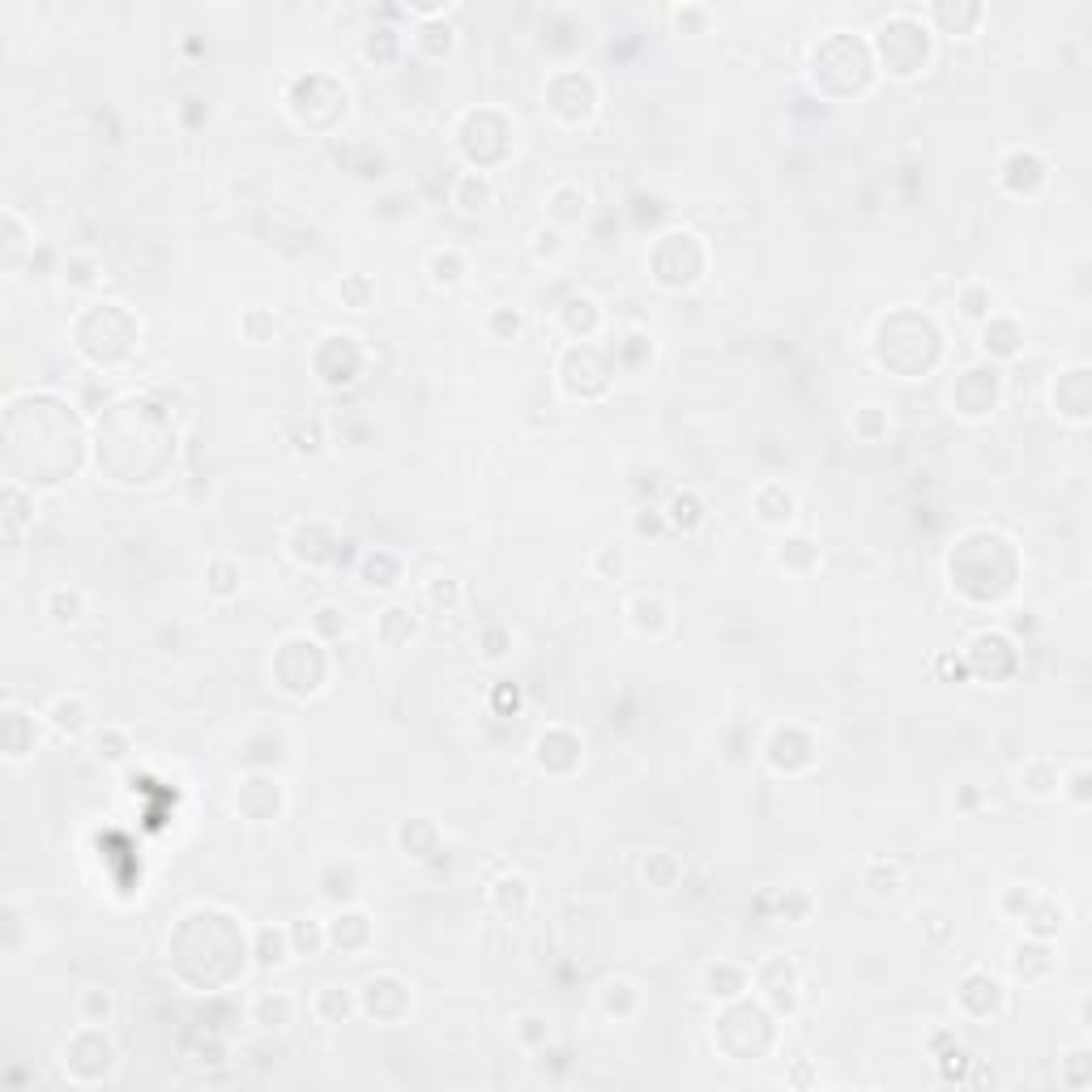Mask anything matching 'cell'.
Returning <instances> with one entry per match:
<instances>
[{"mask_svg":"<svg viewBox=\"0 0 1092 1092\" xmlns=\"http://www.w3.org/2000/svg\"><path fill=\"white\" fill-rule=\"evenodd\" d=\"M329 944V926H320L316 917H299V922L291 926V947L295 956H316L320 947Z\"/></svg>","mask_w":1092,"mask_h":1092,"instance_id":"obj_18","label":"cell"},{"mask_svg":"<svg viewBox=\"0 0 1092 1092\" xmlns=\"http://www.w3.org/2000/svg\"><path fill=\"white\" fill-rule=\"evenodd\" d=\"M427 606L457 610L462 606V585H457L453 576H432V581H427Z\"/></svg>","mask_w":1092,"mask_h":1092,"instance_id":"obj_25","label":"cell"},{"mask_svg":"<svg viewBox=\"0 0 1092 1092\" xmlns=\"http://www.w3.org/2000/svg\"><path fill=\"white\" fill-rule=\"evenodd\" d=\"M981 346H986L994 359L1020 355V350H1024V325H1020V320H1012V316L994 312L986 325H981Z\"/></svg>","mask_w":1092,"mask_h":1092,"instance_id":"obj_3","label":"cell"},{"mask_svg":"<svg viewBox=\"0 0 1092 1092\" xmlns=\"http://www.w3.org/2000/svg\"><path fill=\"white\" fill-rule=\"evenodd\" d=\"M376 631H380V640H384L389 649H401L405 640H414V631H419V619H414L410 606L393 602V606L376 619Z\"/></svg>","mask_w":1092,"mask_h":1092,"instance_id":"obj_11","label":"cell"},{"mask_svg":"<svg viewBox=\"0 0 1092 1092\" xmlns=\"http://www.w3.org/2000/svg\"><path fill=\"white\" fill-rule=\"evenodd\" d=\"M709 21H713V14L704 5H683V9H674V26L683 30V35H709Z\"/></svg>","mask_w":1092,"mask_h":1092,"instance_id":"obj_30","label":"cell"},{"mask_svg":"<svg viewBox=\"0 0 1092 1092\" xmlns=\"http://www.w3.org/2000/svg\"><path fill=\"white\" fill-rule=\"evenodd\" d=\"M777 563L786 567V572H811V567L819 563V546L811 538H786L777 551Z\"/></svg>","mask_w":1092,"mask_h":1092,"instance_id":"obj_15","label":"cell"},{"mask_svg":"<svg viewBox=\"0 0 1092 1092\" xmlns=\"http://www.w3.org/2000/svg\"><path fill=\"white\" fill-rule=\"evenodd\" d=\"M1020 926H1029L1033 939H1054L1058 930L1067 926V909H1063V901H1054V896H1037Z\"/></svg>","mask_w":1092,"mask_h":1092,"instance_id":"obj_10","label":"cell"},{"mask_svg":"<svg viewBox=\"0 0 1092 1092\" xmlns=\"http://www.w3.org/2000/svg\"><path fill=\"white\" fill-rule=\"evenodd\" d=\"M755 517L764 526H789L794 521V496L781 483H764L755 491Z\"/></svg>","mask_w":1092,"mask_h":1092,"instance_id":"obj_8","label":"cell"},{"mask_svg":"<svg viewBox=\"0 0 1092 1092\" xmlns=\"http://www.w3.org/2000/svg\"><path fill=\"white\" fill-rule=\"evenodd\" d=\"M627 619H631V627L640 631V636H653V640H661L670 631V606L661 602L658 594H636L627 602Z\"/></svg>","mask_w":1092,"mask_h":1092,"instance_id":"obj_2","label":"cell"},{"mask_svg":"<svg viewBox=\"0 0 1092 1092\" xmlns=\"http://www.w3.org/2000/svg\"><path fill=\"white\" fill-rule=\"evenodd\" d=\"M666 521L674 530H695L704 521V504L695 499V491H679V496L666 504Z\"/></svg>","mask_w":1092,"mask_h":1092,"instance_id":"obj_19","label":"cell"},{"mask_svg":"<svg viewBox=\"0 0 1092 1092\" xmlns=\"http://www.w3.org/2000/svg\"><path fill=\"white\" fill-rule=\"evenodd\" d=\"M43 615H48L56 627H73V624H78V619L85 615V597H81V589H73V585H56V589H48V594H43Z\"/></svg>","mask_w":1092,"mask_h":1092,"instance_id":"obj_7","label":"cell"},{"mask_svg":"<svg viewBox=\"0 0 1092 1092\" xmlns=\"http://www.w3.org/2000/svg\"><path fill=\"white\" fill-rule=\"evenodd\" d=\"M1033 901H1037L1033 887L1012 883V887H1003V896H999V914H1003V917H1015V922H1024V914L1033 909Z\"/></svg>","mask_w":1092,"mask_h":1092,"instance_id":"obj_27","label":"cell"},{"mask_svg":"<svg viewBox=\"0 0 1092 1092\" xmlns=\"http://www.w3.org/2000/svg\"><path fill=\"white\" fill-rule=\"evenodd\" d=\"M43 717H48V725L64 738H78L85 734V725H90V704L81 700V695H56V700L43 709Z\"/></svg>","mask_w":1092,"mask_h":1092,"instance_id":"obj_4","label":"cell"},{"mask_svg":"<svg viewBox=\"0 0 1092 1092\" xmlns=\"http://www.w3.org/2000/svg\"><path fill=\"white\" fill-rule=\"evenodd\" d=\"M78 1008H81V1020L90 1024V1029H103V1024L112 1020V994L99 990V986H90V990H81Z\"/></svg>","mask_w":1092,"mask_h":1092,"instance_id":"obj_23","label":"cell"},{"mask_svg":"<svg viewBox=\"0 0 1092 1092\" xmlns=\"http://www.w3.org/2000/svg\"><path fill=\"white\" fill-rule=\"evenodd\" d=\"M901 883H905V871H901V862H887V858H871L862 866V887L871 896H896L901 892Z\"/></svg>","mask_w":1092,"mask_h":1092,"instance_id":"obj_14","label":"cell"},{"mask_svg":"<svg viewBox=\"0 0 1092 1092\" xmlns=\"http://www.w3.org/2000/svg\"><path fill=\"white\" fill-rule=\"evenodd\" d=\"M1058 798H1067V802H1072V807H1079V811L1088 807V802H1092V794H1088V764H1076L1072 777L1058 781Z\"/></svg>","mask_w":1092,"mask_h":1092,"instance_id":"obj_28","label":"cell"},{"mask_svg":"<svg viewBox=\"0 0 1092 1092\" xmlns=\"http://www.w3.org/2000/svg\"><path fill=\"white\" fill-rule=\"evenodd\" d=\"M546 1037H551V1024H546L542 1015H521L517 1020V1042L521 1045L533 1050V1045H546Z\"/></svg>","mask_w":1092,"mask_h":1092,"instance_id":"obj_32","label":"cell"},{"mask_svg":"<svg viewBox=\"0 0 1092 1092\" xmlns=\"http://www.w3.org/2000/svg\"><path fill=\"white\" fill-rule=\"evenodd\" d=\"M589 567H594V572L602 576V581H619V576L627 572V555H624V546H615V542L597 546L594 560H589Z\"/></svg>","mask_w":1092,"mask_h":1092,"instance_id":"obj_24","label":"cell"},{"mask_svg":"<svg viewBox=\"0 0 1092 1092\" xmlns=\"http://www.w3.org/2000/svg\"><path fill=\"white\" fill-rule=\"evenodd\" d=\"M853 435H862V440H880V435H887V410H880V405H862V410L853 414Z\"/></svg>","mask_w":1092,"mask_h":1092,"instance_id":"obj_29","label":"cell"},{"mask_svg":"<svg viewBox=\"0 0 1092 1092\" xmlns=\"http://www.w3.org/2000/svg\"><path fill=\"white\" fill-rule=\"evenodd\" d=\"M128 752H133L128 730H120V725H103V734H99V759L103 764H124Z\"/></svg>","mask_w":1092,"mask_h":1092,"instance_id":"obj_26","label":"cell"},{"mask_svg":"<svg viewBox=\"0 0 1092 1092\" xmlns=\"http://www.w3.org/2000/svg\"><path fill=\"white\" fill-rule=\"evenodd\" d=\"M1015 781H1020V794H1029V798H1037V802H1045V798H1054V794H1058V781H1063V773L1054 768V759L1033 755L1029 764H1024L1020 773H1015Z\"/></svg>","mask_w":1092,"mask_h":1092,"instance_id":"obj_5","label":"cell"},{"mask_svg":"<svg viewBox=\"0 0 1092 1092\" xmlns=\"http://www.w3.org/2000/svg\"><path fill=\"white\" fill-rule=\"evenodd\" d=\"M747 969L743 965H730V960H717V965H709L704 969V990L713 994V999H722V1003H730V999H738V994L747 990Z\"/></svg>","mask_w":1092,"mask_h":1092,"instance_id":"obj_9","label":"cell"},{"mask_svg":"<svg viewBox=\"0 0 1092 1092\" xmlns=\"http://www.w3.org/2000/svg\"><path fill=\"white\" fill-rule=\"evenodd\" d=\"M350 1012H355V1003H350V994H341V986H325L316 994V1015L325 1024H341Z\"/></svg>","mask_w":1092,"mask_h":1092,"instance_id":"obj_21","label":"cell"},{"mask_svg":"<svg viewBox=\"0 0 1092 1092\" xmlns=\"http://www.w3.org/2000/svg\"><path fill=\"white\" fill-rule=\"evenodd\" d=\"M589 209V197L581 184H555L551 197H546V218L551 227H563V222H581Z\"/></svg>","mask_w":1092,"mask_h":1092,"instance_id":"obj_6","label":"cell"},{"mask_svg":"<svg viewBox=\"0 0 1092 1092\" xmlns=\"http://www.w3.org/2000/svg\"><path fill=\"white\" fill-rule=\"evenodd\" d=\"M1050 401H1054V414L1076 427L1088 423V368H1072V371H1058V380L1050 384Z\"/></svg>","mask_w":1092,"mask_h":1092,"instance_id":"obj_1","label":"cell"},{"mask_svg":"<svg viewBox=\"0 0 1092 1092\" xmlns=\"http://www.w3.org/2000/svg\"><path fill=\"white\" fill-rule=\"evenodd\" d=\"M240 563L235 560H213L209 563V581H206V594L218 597V602H227V597L240 594Z\"/></svg>","mask_w":1092,"mask_h":1092,"instance_id":"obj_16","label":"cell"},{"mask_svg":"<svg viewBox=\"0 0 1092 1092\" xmlns=\"http://www.w3.org/2000/svg\"><path fill=\"white\" fill-rule=\"evenodd\" d=\"M256 969H282L286 960L295 956V947H291V930H256Z\"/></svg>","mask_w":1092,"mask_h":1092,"instance_id":"obj_13","label":"cell"},{"mask_svg":"<svg viewBox=\"0 0 1092 1092\" xmlns=\"http://www.w3.org/2000/svg\"><path fill=\"white\" fill-rule=\"evenodd\" d=\"M291 1012H295V1003H291V994H265V999H256L252 1003V1015H256V1024H265V1029H282L286 1020H291Z\"/></svg>","mask_w":1092,"mask_h":1092,"instance_id":"obj_20","label":"cell"},{"mask_svg":"<svg viewBox=\"0 0 1092 1092\" xmlns=\"http://www.w3.org/2000/svg\"><path fill=\"white\" fill-rule=\"evenodd\" d=\"M453 206L462 209V213H478V209L491 206V179H487V171H462V176H457Z\"/></svg>","mask_w":1092,"mask_h":1092,"instance_id":"obj_12","label":"cell"},{"mask_svg":"<svg viewBox=\"0 0 1092 1092\" xmlns=\"http://www.w3.org/2000/svg\"><path fill=\"white\" fill-rule=\"evenodd\" d=\"M427 273H432L435 286H462L466 277V256L444 248V252H432V261H427Z\"/></svg>","mask_w":1092,"mask_h":1092,"instance_id":"obj_17","label":"cell"},{"mask_svg":"<svg viewBox=\"0 0 1092 1092\" xmlns=\"http://www.w3.org/2000/svg\"><path fill=\"white\" fill-rule=\"evenodd\" d=\"M487 329H491V337H496V341H512L521 334V312H517V307H496V312L487 316Z\"/></svg>","mask_w":1092,"mask_h":1092,"instance_id":"obj_31","label":"cell"},{"mask_svg":"<svg viewBox=\"0 0 1092 1092\" xmlns=\"http://www.w3.org/2000/svg\"><path fill=\"white\" fill-rule=\"evenodd\" d=\"M563 252V235H560V227H542L538 235H533V256H538V261H546V256H560Z\"/></svg>","mask_w":1092,"mask_h":1092,"instance_id":"obj_33","label":"cell"},{"mask_svg":"<svg viewBox=\"0 0 1092 1092\" xmlns=\"http://www.w3.org/2000/svg\"><path fill=\"white\" fill-rule=\"evenodd\" d=\"M337 291H341V299H350V307H368V299H371V282H368V277H359V273H355V277H346V282H341Z\"/></svg>","mask_w":1092,"mask_h":1092,"instance_id":"obj_34","label":"cell"},{"mask_svg":"<svg viewBox=\"0 0 1092 1092\" xmlns=\"http://www.w3.org/2000/svg\"><path fill=\"white\" fill-rule=\"evenodd\" d=\"M312 631H316L320 640H337V636H346V631H350V619H346V610H341V606H334V602L316 606V615H312Z\"/></svg>","mask_w":1092,"mask_h":1092,"instance_id":"obj_22","label":"cell"}]
</instances>
